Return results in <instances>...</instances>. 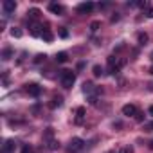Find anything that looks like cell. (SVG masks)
Here are the masks:
<instances>
[{
	"label": "cell",
	"instance_id": "15",
	"mask_svg": "<svg viewBox=\"0 0 153 153\" xmlns=\"http://www.w3.org/2000/svg\"><path fill=\"white\" fill-rule=\"evenodd\" d=\"M22 34H24L22 29H18V27H13V29H11V36H13V38H22Z\"/></svg>",
	"mask_w": 153,
	"mask_h": 153
},
{
	"label": "cell",
	"instance_id": "24",
	"mask_svg": "<svg viewBox=\"0 0 153 153\" xmlns=\"http://www.w3.org/2000/svg\"><path fill=\"white\" fill-rule=\"evenodd\" d=\"M45 58H47L45 54H38V56L34 58V63H42V61H45Z\"/></svg>",
	"mask_w": 153,
	"mask_h": 153
},
{
	"label": "cell",
	"instance_id": "22",
	"mask_svg": "<svg viewBox=\"0 0 153 153\" xmlns=\"http://www.w3.org/2000/svg\"><path fill=\"white\" fill-rule=\"evenodd\" d=\"M27 15H29L31 18H38V16H40V11H38V9H31Z\"/></svg>",
	"mask_w": 153,
	"mask_h": 153
},
{
	"label": "cell",
	"instance_id": "26",
	"mask_svg": "<svg viewBox=\"0 0 153 153\" xmlns=\"http://www.w3.org/2000/svg\"><path fill=\"white\" fill-rule=\"evenodd\" d=\"M22 153H33V149H31V146H29V144H25V146L22 148Z\"/></svg>",
	"mask_w": 153,
	"mask_h": 153
},
{
	"label": "cell",
	"instance_id": "23",
	"mask_svg": "<svg viewBox=\"0 0 153 153\" xmlns=\"http://www.w3.org/2000/svg\"><path fill=\"white\" fill-rule=\"evenodd\" d=\"M99 25H101L99 22H92V24H90V31H92V33H96V31L99 29Z\"/></svg>",
	"mask_w": 153,
	"mask_h": 153
},
{
	"label": "cell",
	"instance_id": "1",
	"mask_svg": "<svg viewBox=\"0 0 153 153\" xmlns=\"http://www.w3.org/2000/svg\"><path fill=\"white\" fill-rule=\"evenodd\" d=\"M124 65H126V59L124 58H115V56H110L108 58V70H110V74H117Z\"/></svg>",
	"mask_w": 153,
	"mask_h": 153
},
{
	"label": "cell",
	"instance_id": "29",
	"mask_svg": "<svg viewBox=\"0 0 153 153\" xmlns=\"http://www.w3.org/2000/svg\"><path fill=\"white\" fill-rule=\"evenodd\" d=\"M148 112H149V115H153V105L149 106V110H148Z\"/></svg>",
	"mask_w": 153,
	"mask_h": 153
},
{
	"label": "cell",
	"instance_id": "8",
	"mask_svg": "<svg viewBox=\"0 0 153 153\" xmlns=\"http://www.w3.org/2000/svg\"><path fill=\"white\" fill-rule=\"evenodd\" d=\"M123 115H126V117H135V115H137L135 105H124V106H123Z\"/></svg>",
	"mask_w": 153,
	"mask_h": 153
},
{
	"label": "cell",
	"instance_id": "28",
	"mask_svg": "<svg viewBox=\"0 0 153 153\" xmlns=\"http://www.w3.org/2000/svg\"><path fill=\"white\" fill-rule=\"evenodd\" d=\"M146 16H148V18H153V7H148V11H146Z\"/></svg>",
	"mask_w": 153,
	"mask_h": 153
},
{
	"label": "cell",
	"instance_id": "4",
	"mask_svg": "<svg viewBox=\"0 0 153 153\" xmlns=\"http://www.w3.org/2000/svg\"><path fill=\"white\" fill-rule=\"evenodd\" d=\"M83 92L88 97H96V94H101V88H96V85H92V83H85L83 85Z\"/></svg>",
	"mask_w": 153,
	"mask_h": 153
},
{
	"label": "cell",
	"instance_id": "20",
	"mask_svg": "<svg viewBox=\"0 0 153 153\" xmlns=\"http://www.w3.org/2000/svg\"><path fill=\"white\" fill-rule=\"evenodd\" d=\"M92 72H94V76H96V78H99V76L103 74V68H101L99 65H94V68H92Z\"/></svg>",
	"mask_w": 153,
	"mask_h": 153
},
{
	"label": "cell",
	"instance_id": "10",
	"mask_svg": "<svg viewBox=\"0 0 153 153\" xmlns=\"http://www.w3.org/2000/svg\"><path fill=\"white\" fill-rule=\"evenodd\" d=\"M49 11L54 13V15H63L65 13V7L59 6V4H49Z\"/></svg>",
	"mask_w": 153,
	"mask_h": 153
},
{
	"label": "cell",
	"instance_id": "6",
	"mask_svg": "<svg viewBox=\"0 0 153 153\" xmlns=\"http://www.w3.org/2000/svg\"><path fill=\"white\" fill-rule=\"evenodd\" d=\"M94 7H96L94 2H83V4L78 6V13H79V15H87V13H90Z\"/></svg>",
	"mask_w": 153,
	"mask_h": 153
},
{
	"label": "cell",
	"instance_id": "7",
	"mask_svg": "<svg viewBox=\"0 0 153 153\" xmlns=\"http://www.w3.org/2000/svg\"><path fill=\"white\" fill-rule=\"evenodd\" d=\"M25 90H27V94H29V96H33V97H38V96L42 94V88H40L36 83L27 85V87H25Z\"/></svg>",
	"mask_w": 153,
	"mask_h": 153
},
{
	"label": "cell",
	"instance_id": "25",
	"mask_svg": "<svg viewBox=\"0 0 153 153\" xmlns=\"http://www.w3.org/2000/svg\"><path fill=\"white\" fill-rule=\"evenodd\" d=\"M59 36H61V38H67V36H68V33H67V29H65V27H61V29H59Z\"/></svg>",
	"mask_w": 153,
	"mask_h": 153
},
{
	"label": "cell",
	"instance_id": "27",
	"mask_svg": "<svg viewBox=\"0 0 153 153\" xmlns=\"http://www.w3.org/2000/svg\"><path fill=\"white\" fill-rule=\"evenodd\" d=\"M135 119H137L139 123H142V121H144V114H139V112H137V115H135Z\"/></svg>",
	"mask_w": 153,
	"mask_h": 153
},
{
	"label": "cell",
	"instance_id": "11",
	"mask_svg": "<svg viewBox=\"0 0 153 153\" xmlns=\"http://www.w3.org/2000/svg\"><path fill=\"white\" fill-rule=\"evenodd\" d=\"M61 105H63V97H61V96H56V97H52V99H51L49 108H52V110H54V108H59Z\"/></svg>",
	"mask_w": 153,
	"mask_h": 153
},
{
	"label": "cell",
	"instance_id": "19",
	"mask_svg": "<svg viewBox=\"0 0 153 153\" xmlns=\"http://www.w3.org/2000/svg\"><path fill=\"white\" fill-rule=\"evenodd\" d=\"M148 42V34L146 33H139V45H146Z\"/></svg>",
	"mask_w": 153,
	"mask_h": 153
},
{
	"label": "cell",
	"instance_id": "9",
	"mask_svg": "<svg viewBox=\"0 0 153 153\" xmlns=\"http://www.w3.org/2000/svg\"><path fill=\"white\" fill-rule=\"evenodd\" d=\"M43 27L40 24H31V36H42L43 34Z\"/></svg>",
	"mask_w": 153,
	"mask_h": 153
},
{
	"label": "cell",
	"instance_id": "14",
	"mask_svg": "<svg viewBox=\"0 0 153 153\" xmlns=\"http://www.w3.org/2000/svg\"><path fill=\"white\" fill-rule=\"evenodd\" d=\"M83 117H85V108H83V106H79L78 110H76V123L81 124V123H83Z\"/></svg>",
	"mask_w": 153,
	"mask_h": 153
},
{
	"label": "cell",
	"instance_id": "32",
	"mask_svg": "<svg viewBox=\"0 0 153 153\" xmlns=\"http://www.w3.org/2000/svg\"><path fill=\"white\" fill-rule=\"evenodd\" d=\"M151 59H153V52H151Z\"/></svg>",
	"mask_w": 153,
	"mask_h": 153
},
{
	"label": "cell",
	"instance_id": "16",
	"mask_svg": "<svg viewBox=\"0 0 153 153\" xmlns=\"http://www.w3.org/2000/svg\"><path fill=\"white\" fill-rule=\"evenodd\" d=\"M42 38H43L45 42H52V40H54V36H52V33H51V31H47V29L43 31V34H42Z\"/></svg>",
	"mask_w": 153,
	"mask_h": 153
},
{
	"label": "cell",
	"instance_id": "30",
	"mask_svg": "<svg viewBox=\"0 0 153 153\" xmlns=\"http://www.w3.org/2000/svg\"><path fill=\"white\" fill-rule=\"evenodd\" d=\"M149 149H153V139L149 140Z\"/></svg>",
	"mask_w": 153,
	"mask_h": 153
},
{
	"label": "cell",
	"instance_id": "2",
	"mask_svg": "<svg viewBox=\"0 0 153 153\" xmlns=\"http://www.w3.org/2000/svg\"><path fill=\"white\" fill-rule=\"evenodd\" d=\"M59 81H61L63 88H72V85L76 83V74H74L72 70H61Z\"/></svg>",
	"mask_w": 153,
	"mask_h": 153
},
{
	"label": "cell",
	"instance_id": "13",
	"mask_svg": "<svg viewBox=\"0 0 153 153\" xmlns=\"http://www.w3.org/2000/svg\"><path fill=\"white\" fill-rule=\"evenodd\" d=\"M15 151V140H6L4 148H2V153H13Z\"/></svg>",
	"mask_w": 153,
	"mask_h": 153
},
{
	"label": "cell",
	"instance_id": "21",
	"mask_svg": "<svg viewBox=\"0 0 153 153\" xmlns=\"http://www.w3.org/2000/svg\"><path fill=\"white\" fill-rule=\"evenodd\" d=\"M115 153H133V148H131V146H126V148H119Z\"/></svg>",
	"mask_w": 153,
	"mask_h": 153
},
{
	"label": "cell",
	"instance_id": "12",
	"mask_svg": "<svg viewBox=\"0 0 153 153\" xmlns=\"http://www.w3.org/2000/svg\"><path fill=\"white\" fill-rule=\"evenodd\" d=\"M43 140H45V142H49V146H51V144L54 142V131H52V128H47V130H45Z\"/></svg>",
	"mask_w": 153,
	"mask_h": 153
},
{
	"label": "cell",
	"instance_id": "5",
	"mask_svg": "<svg viewBox=\"0 0 153 153\" xmlns=\"http://www.w3.org/2000/svg\"><path fill=\"white\" fill-rule=\"evenodd\" d=\"M2 9H4V13H6V16H7V15L15 13L16 2H15V0H4V2H2Z\"/></svg>",
	"mask_w": 153,
	"mask_h": 153
},
{
	"label": "cell",
	"instance_id": "3",
	"mask_svg": "<svg viewBox=\"0 0 153 153\" xmlns=\"http://www.w3.org/2000/svg\"><path fill=\"white\" fill-rule=\"evenodd\" d=\"M83 146H85V140H83V139L74 137V139H70V142H68V153H78V151L83 149Z\"/></svg>",
	"mask_w": 153,
	"mask_h": 153
},
{
	"label": "cell",
	"instance_id": "31",
	"mask_svg": "<svg viewBox=\"0 0 153 153\" xmlns=\"http://www.w3.org/2000/svg\"><path fill=\"white\" fill-rule=\"evenodd\" d=\"M149 128H151V130H153V123H151V124H149Z\"/></svg>",
	"mask_w": 153,
	"mask_h": 153
},
{
	"label": "cell",
	"instance_id": "18",
	"mask_svg": "<svg viewBox=\"0 0 153 153\" xmlns=\"http://www.w3.org/2000/svg\"><path fill=\"white\" fill-rule=\"evenodd\" d=\"M67 59H68V56H67V52H59V54L56 56V61H58V63H65Z\"/></svg>",
	"mask_w": 153,
	"mask_h": 153
},
{
	"label": "cell",
	"instance_id": "17",
	"mask_svg": "<svg viewBox=\"0 0 153 153\" xmlns=\"http://www.w3.org/2000/svg\"><path fill=\"white\" fill-rule=\"evenodd\" d=\"M11 56H13V51H11V49H4V52H2V59L7 61V59H11Z\"/></svg>",
	"mask_w": 153,
	"mask_h": 153
}]
</instances>
